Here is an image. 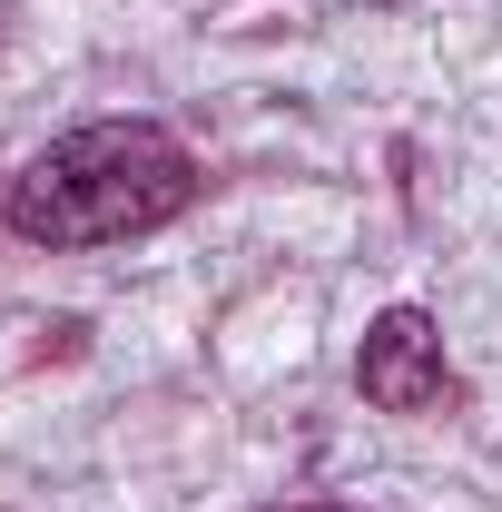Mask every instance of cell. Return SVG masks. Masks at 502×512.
<instances>
[{
  "instance_id": "6da1fadb",
  "label": "cell",
  "mask_w": 502,
  "mask_h": 512,
  "mask_svg": "<svg viewBox=\"0 0 502 512\" xmlns=\"http://www.w3.org/2000/svg\"><path fill=\"white\" fill-rule=\"evenodd\" d=\"M197 197V158L148 119H99L69 128L60 148H40L10 188V227L30 247H109L148 237Z\"/></svg>"
},
{
  "instance_id": "7a4b0ae2",
  "label": "cell",
  "mask_w": 502,
  "mask_h": 512,
  "mask_svg": "<svg viewBox=\"0 0 502 512\" xmlns=\"http://www.w3.org/2000/svg\"><path fill=\"white\" fill-rule=\"evenodd\" d=\"M355 384H365V404H375V414H443V404H453V365H443L434 316H424V306L375 316L365 355H355Z\"/></svg>"
},
{
  "instance_id": "3957f363",
  "label": "cell",
  "mask_w": 502,
  "mask_h": 512,
  "mask_svg": "<svg viewBox=\"0 0 502 512\" xmlns=\"http://www.w3.org/2000/svg\"><path fill=\"white\" fill-rule=\"evenodd\" d=\"M306 512H345V503H306Z\"/></svg>"
}]
</instances>
